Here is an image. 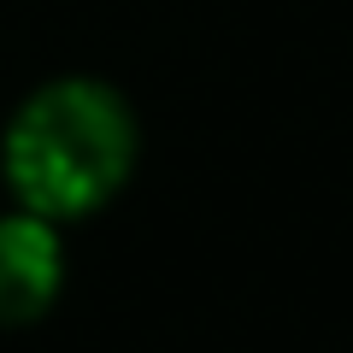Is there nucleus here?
I'll list each match as a JSON object with an SVG mask.
<instances>
[{"label":"nucleus","instance_id":"nucleus-1","mask_svg":"<svg viewBox=\"0 0 353 353\" xmlns=\"http://www.w3.org/2000/svg\"><path fill=\"white\" fill-rule=\"evenodd\" d=\"M136 165V118L118 88L59 77L18 106L6 130V183L41 218H83L124 189Z\"/></svg>","mask_w":353,"mask_h":353},{"label":"nucleus","instance_id":"nucleus-2","mask_svg":"<svg viewBox=\"0 0 353 353\" xmlns=\"http://www.w3.org/2000/svg\"><path fill=\"white\" fill-rule=\"evenodd\" d=\"M65 283V248L53 218L12 212L0 218V324H30L53 306Z\"/></svg>","mask_w":353,"mask_h":353}]
</instances>
